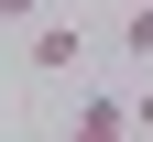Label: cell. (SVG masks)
Segmentation results:
<instances>
[{
  "mask_svg": "<svg viewBox=\"0 0 153 142\" xmlns=\"http://www.w3.org/2000/svg\"><path fill=\"white\" fill-rule=\"evenodd\" d=\"M131 98H76V142H131Z\"/></svg>",
  "mask_w": 153,
  "mask_h": 142,
  "instance_id": "obj_2",
  "label": "cell"
},
{
  "mask_svg": "<svg viewBox=\"0 0 153 142\" xmlns=\"http://www.w3.org/2000/svg\"><path fill=\"white\" fill-rule=\"evenodd\" d=\"M33 11H44V0H0V22H33Z\"/></svg>",
  "mask_w": 153,
  "mask_h": 142,
  "instance_id": "obj_4",
  "label": "cell"
},
{
  "mask_svg": "<svg viewBox=\"0 0 153 142\" xmlns=\"http://www.w3.org/2000/svg\"><path fill=\"white\" fill-rule=\"evenodd\" d=\"M33 77H76V66H88V33H76V22H33Z\"/></svg>",
  "mask_w": 153,
  "mask_h": 142,
  "instance_id": "obj_1",
  "label": "cell"
},
{
  "mask_svg": "<svg viewBox=\"0 0 153 142\" xmlns=\"http://www.w3.org/2000/svg\"><path fill=\"white\" fill-rule=\"evenodd\" d=\"M120 44H131V55L153 66V0H131V22H120Z\"/></svg>",
  "mask_w": 153,
  "mask_h": 142,
  "instance_id": "obj_3",
  "label": "cell"
},
{
  "mask_svg": "<svg viewBox=\"0 0 153 142\" xmlns=\"http://www.w3.org/2000/svg\"><path fill=\"white\" fill-rule=\"evenodd\" d=\"M131 120H142V131H153V98H131Z\"/></svg>",
  "mask_w": 153,
  "mask_h": 142,
  "instance_id": "obj_5",
  "label": "cell"
}]
</instances>
